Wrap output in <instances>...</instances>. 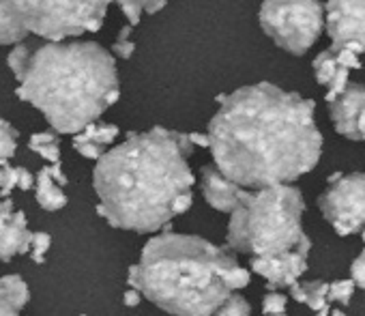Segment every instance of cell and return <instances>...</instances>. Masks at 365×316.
I'll use <instances>...</instances> for the list:
<instances>
[{"label":"cell","instance_id":"6da1fadb","mask_svg":"<svg viewBox=\"0 0 365 316\" xmlns=\"http://www.w3.org/2000/svg\"><path fill=\"white\" fill-rule=\"evenodd\" d=\"M314 110L312 99L269 82L220 97L207 131L215 166L247 190L297 181L322 153Z\"/></svg>","mask_w":365,"mask_h":316},{"label":"cell","instance_id":"7a4b0ae2","mask_svg":"<svg viewBox=\"0 0 365 316\" xmlns=\"http://www.w3.org/2000/svg\"><path fill=\"white\" fill-rule=\"evenodd\" d=\"M190 133L153 127L129 133L93 170L97 213L114 228L155 233L176 218V200L192 192Z\"/></svg>","mask_w":365,"mask_h":316},{"label":"cell","instance_id":"3957f363","mask_svg":"<svg viewBox=\"0 0 365 316\" xmlns=\"http://www.w3.org/2000/svg\"><path fill=\"white\" fill-rule=\"evenodd\" d=\"M16 95L58 133H80L118 101L114 56L95 41L46 44L35 50Z\"/></svg>","mask_w":365,"mask_h":316},{"label":"cell","instance_id":"277c9868","mask_svg":"<svg viewBox=\"0 0 365 316\" xmlns=\"http://www.w3.org/2000/svg\"><path fill=\"white\" fill-rule=\"evenodd\" d=\"M237 256L202 237L163 233L129 267L127 284L174 316H213L232 295Z\"/></svg>","mask_w":365,"mask_h":316},{"label":"cell","instance_id":"5b68a950","mask_svg":"<svg viewBox=\"0 0 365 316\" xmlns=\"http://www.w3.org/2000/svg\"><path fill=\"white\" fill-rule=\"evenodd\" d=\"M305 203L290 183L245 190L239 207L230 213L228 245L250 256H277L292 250H312L303 233Z\"/></svg>","mask_w":365,"mask_h":316},{"label":"cell","instance_id":"8992f818","mask_svg":"<svg viewBox=\"0 0 365 316\" xmlns=\"http://www.w3.org/2000/svg\"><path fill=\"white\" fill-rule=\"evenodd\" d=\"M112 0H0V46L22 44L26 35L61 44L97 33Z\"/></svg>","mask_w":365,"mask_h":316},{"label":"cell","instance_id":"52a82bcc","mask_svg":"<svg viewBox=\"0 0 365 316\" xmlns=\"http://www.w3.org/2000/svg\"><path fill=\"white\" fill-rule=\"evenodd\" d=\"M258 20L282 50L301 56L322 33L324 7L320 0H262Z\"/></svg>","mask_w":365,"mask_h":316},{"label":"cell","instance_id":"ba28073f","mask_svg":"<svg viewBox=\"0 0 365 316\" xmlns=\"http://www.w3.org/2000/svg\"><path fill=\"white\" fill-rule=\"evenodd\" d=\"M318 207L337 235L348 237L365 228V175H333Z\"/></svg>","mask_w":365,"mask_h":316},{"label":"cell","instance_id":"9c48e42d","mask_svg":"<svg viewBox=\"0 0 365 316\" xmlns=\"http://www.w3.org/2000/svg\"><path fill=\"white\" fill-rule=\"evenodd\" d=\"M324 26L333 48L365 52V0H329Z\"/></svg>","mask_w":365,"mask_h":316},{"label":"cell","instance_id":"30bf717a","mask_svg":"<svg viewBox=\"0 0 365 316\" xmlns=\"http://www.w3.org/2000/svg\"><path fill=\"white\" fill-rule=\"evenodd\" d=\"M361 54H356L354 50L348 48H329L324 52H320L314 58V73L320 86L327 88L324 99L331 103L335 101L348 86V73L352 69H361Z\"/></svg>","mask_w":365,"mask_h":316},{"label":"cell","instance_id":"8fae6325","mask_svg":"<svg viewBox=\"0 0 365 316\" xmlns=\"http://www.w3.org/2000/svg\"><path fill=\"white\" fill-rule=\"evenodd\" d=\"M307 250H292L277 256H252V271L269 282V290L292 286L307 271Z\"/></svg>","mask_w":365,"mask_h":316},{"label":"cell","instance_id":"7c38bea8","mask_svg":"<svg viewBox=\"0 0 365 316\" xmlns=\"http://www.w3.org/2000/svg\"><path fill=\"white\" fill-rule=\"evenodd\" d=\"M33 248V233L26 215L16 211L11 198L0 200V260L9 263L16 256L29 254Z\"/></svg>","mask_w":365,"mask_h":316},{"label":"cell","instance_id":"4fadbf2b","mask_svg":"<svg viewBox=\"0 0 365 316\" xmlns=\"http://www.w3.org/2000/svg\"><path fill=\"white\" fill-rule=\"evenodd\" d=\"M329 106H331V118H333L335 131L348 140H361L359 123H361V116L365 114V86L348 84L346 91Z\"/></svg>","mask_w":365,"mask_h":316},{"label":"cell","instance_id":"5bb4252c","mask_svg":"<svg viewBox=\"0 0 365 316\" xmlns=\"http://www.w3.org/2000/svg\"><path fill=\"white\" fill-rule=\"evenodd\" d=\"M247 188H241L232 179H228L217 166H205L202 168V194L205 200L224 213H232Z\"/></svg>","mask_w":365,"mask_h":316},{"label":"cell","instance_id":"9a60e30c","mask_svg":"<svg viewBox=\"0 0 365 316\" xmlns=\"http://www.w3.org/2000/svg\"><path fill=\"white\" fill-rule=\"evenodd\" d=\"M118 127L112 123H91L73 136V148L86 160L99 162L108 153V146L118 138Z\"/></svg>","mask_w":365,"mask_h":316},{"label":"cell","instance_id":"2e32d148","mask_svg":"<svg viewBox=\"0 0 365 316\" xmlns=\"http://www.w3.org/2000/svg\"><path fill=\"white\" fill-rule=\"evenodd\" d=\"M35 196L41 209L46 211H58L67 205V196L63 192V185L54 179L52 168L46 166L39 170L37 175V183H35Z\"/></svg>","mask_w":365,"mask_h":316},{"label":"cell","instance_id":"e0dca14e","mask_svg":"<svg viewBox=\"0 0 365 316\" xmlns=\"http://www.w3.org/2000/svg\"><path fill=\"white\" fill-rule=\"evenodd\" d=\"M290 295H292L294 301L305 303L314 312H320V310H327L329 307V299H327L329 297V284L322 282V280L305 282V284L294 282L290 286Z\"/></svg>","mask_w":365,"mask_h":316},{"label":"cell","instance_id":"ac0fdd59","mask_svg":"<svg viewBox=\"0 0 365 316\" xmlns=\"http://www.w3.org/2000/svg\"><path fill=\"white\" fill-rule=\"evenodd\" d=\"M0 299L9 303L11 307H16L18 312L22 307H26L31 301V290H29V284L24 282V277L16 275V273L0 277Z\"/></svg>","mask_w":365,"mask_h":316},{"label":"cell","instance_id":"d6986e66","mask_svg":"<svg viewBox=\"0 0 365 316\" xmlns=\"http://www.w3.org/2000/svg\"><path fill=\"white\" fill-rule=\"evenodd\" d=\"M29 148L50 164H61V142H58V136L52 131L33 133L29 140Z\"/></svg>","mask_w":365,"mask_h":316},{"label":"cell","instance_id":"ffe728a7","mask_svg":"<svg viewBox=\"0 0 365 316\" xmlns=\"http://www.w3.org/2000/svg\"><path fill=\"white\" fill-rule=\"evenodd\" d=\"M114 3L125 14L127 24L138 26L142 14H157V11H161L168 5V0H114Z\"/></svg>","mask_w":365,"mask_h":316},{"label":"cell","instance_id":"44dd1931","mask_svg":"<svg viewBox=\"0 0 365 316\" xmlns=\"http://www.w3.org/2000/svg\"><path fill=\"white\" fill-rule=\"evenodd\" d=\"M18 138H20V131L0 116V166H5L16 155Z\"/></svg>","mask_w":365,"mask_h":316},{"label":"cell","instance_id":"7402d4cb","mask_svg":"<svg viewBox=\"0 0 365 316\" xmlns=\"http://www.w3.org/2000/svg\"><path fill=\"white\" fill-rule=\"evenodd\" d=\"M252 314V305L250 301L243 297V295H237L232 292L220 307L213 316H250Z\"/></svg>","mask_w":365,"mask_h":316},{"label":"cell","instance_id":"603a6c76","mask_svg":"<svg viewBox=\"0 0 365 316\" xmlns=\"http://www.w3.org/2000/svg\"><path fill=\"white\" fill-rule=\"evenodd\" d=\"M31 56H33V52H31L24 44H18V46L11 50V54L7 56V65H9V69L14 71L16 80H20V78L24 76V71H26V67H29V63H31Z\"/></svg>","mask_w":365,"mask_h":316},{"label":"cell","instance_id":"cb8c5ba5","mask_svg":"<svg viewBox=\"0 0 365 316\" xmlns=\"http://www.w3.org/2000/svg\"><path fill=\"white\" fill-rule=\"evenodd\" d=\"M354 288H356L354 280H337V282L329 284V297H327V299H329V303L335 301V303L346 305V303L352 299Z\"/></svg>","mask_w":365,"mask_h":316},{"label":"cell","instance_id":"d4e9b609","mask_svg":"<svg viewBox=\"0 0 365 316\" xmlns=\"http://www.w3.org/2000/svg\"><path fill=\"white\" fill-rule=\"evenodd\" d=\"M131 31H133L131 24L123 26V31L118 33V37H116V41H114V48H112L114 54H116L118 58H123V61L131 58L133 52H135V44L131 41Z\"/></svg>","mask_w":365,"mask_h":316},{"label":"cell","instance_id":"484cf974","mask_svg":"<svg viewBox=\"0 0 365 316\" xmlns=\"http://www.w3.org/2000/svg\"><path fill=\"white\" fill-rule=\"evenodd\" d=\"M20 185V166L14 168L9 164L0 166V196L7 198L11 194V190H16Z\"/></svg>","mask_w":365,"mask_h":316},{"label":"cell","instance_id":"4316f807","mask_svg":"<svg viewBox=\"0 0 365 316\" xmlns=\"http://www.w3.org/2000/svg\"><path fill=\"white\" fill-rule=\"evenodd\" d=\"M52 245V237L48 233H33V248H31V258L41 265L46 260V254Z\"/></svg>","mask_w":365,"mask_h":316},{"label":"cell","instance_id":"83f0119b","mask_svg":"<svg viewBox=\"0 0 365 316\" xmlns=\"http://www.w3.org/2000/svg\"><path fill=\"white\" fill-rule=\"evenodd\" d=\"M286 303H288L286 295L271 290V292H267L264 299H262V312H264V314H284V312H286Z\"/></svg>","mask_w":365,"mask_h":316},{"label":"cell","instance_id":"f1b7e54d","mask_svg":"<svg viewBox=\"0 0 365 316\" xmlns=\"http://www.w3.org/2000/svg\"><path fill=\"white\" fill-rule=\"evenodd\" d=\"M350 273H352V280L359 288L365 290V250L354 258L352 267H350Z\"/></svg>","mask_w":365,"mask_h":316},{"label":"cell","instance_id":"f546056e","mask_svg":"<svg viewBox=\"0 0 365 316\" xmlns=\"http://www.w3.org/2000/svg\"><path fill=\"white\" fill-rule=\"evenodd\" d=\"M140 301H142V292L129 286V290H125V295H123V303L127 307H135V305H140Z\"/></svg>","mask_w":365,"mask_h":316},{"label":"cell","instance_id":"4dcf8cb0","mask_svg":"<svg viewBox=\"0 0 365 316\" xmlns=\"http://www.w3.org/2000/svg\"><path fill=\"white\" fill-rule=\"evenodd\" d=\"M190 140H192V144L194 146H202V148H209L211 146V138H209V133H190Z\"/></svg>","mask_w":365,"mask_h":316},{"label":"cell","instance_id":"1f68e13d","mask_svg":"<svg viewBox=\"0 0 365 316\" xmlns=\"http://www.w3.org/2000/svg\"><path fill=\"white\" fill-rule=\"evenodd\" d=\"M0 316H20V312L16 307H11L9 303H5L3 299H0Z\"/></svg>","mask_w":365,"mask_h":316},{"label":"cell","instance_id":"d6a6232c","mask_svg":"<svg viewBox=\"0 0 365 316\" xmlns=\"http://www.w3.org/2000/svg\"><path fill=\"white\" fill-rule=\"evenodd\" d=\"M359 136L361 140H365V114L361 116V123H359Z\"/></svg>","mask_w":365,"mask_h":316},{"label":"cell","instance_id":"836d02e7","mask_svg":"<svg viewBox=\"0 0 365 316\" xmlns=\"http://www.w3.org/2000/svg\"><path fill=\"white\" fill-rule=\"evenodd\" d=\"M316 316H331V314H329V307H327V310H320V312H316Z\"/></svg>","mask_w":365,"mask_h":316},{"label":"cell","instance_id":"e575fe53","mask_svg":"<svg viewBox=\"0 0 365 316\" xmlns=\"http://www.w3.org/2000/svg\"><path fill=\"white\" fill-rule=\"evenodd\" d=\"M331 316H346V314H344L341 310H333V312H331Z\"/></svg>","mask_w":365,"mask_h":316},{"label":"cell","instance_id":"d590c367","mask_svg":"<svg viewBox=\"0 0 365 316\" xmlns=\"http://www.w3.org/2000/svg\"><path fill=\"white\" fill-rule=\"evenodd\" d=\"M264 316H286V312L284 314H264Z\"/></svg>","mask_w":365,"mask_h":316},{"label":"cell","instance_id":"8d00e7d4","mask_svg":"<svg viewBox=\"0 0 365 316\" xmlns=\"http://www.w3.org/2000/svg\"><path fill=\"white\" fill-rule=\"evenodd\" d=\"M361 239H363V241H365V228H363V230H361Z\"/></svg>","mask_w":365,"mask_h":316},{"label":"cell","instance_id":"74e56055","mask_svg":"<svg viewBox=\"0 0 365 316\" xmlns=\"http://www.w3.org/2000/svg\"><path fill=\"white\" fill-rule=\"evenodd\" d=\"M80 316H84V314H80Z\"/></svg>","mask_w":365,"mask_h":316}]
</instances>
